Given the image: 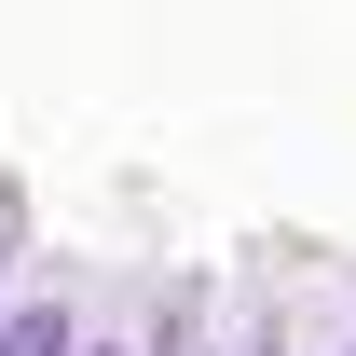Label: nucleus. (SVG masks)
Instances as JSON below:
<instances>
[{
	"label": "nucleus",
	"instance_id": "obj_2",
	"mask_svg": "<svg viewBox=\"0 0 356 356\" xmlns=\"http://www.w3.org/2000/svg\"><path fill=\"white\" fill-rule=\"evenodd\" d=\"M96 356H110V343H96Z\"/></svg>",
	"mask_w": 356,
	"mask_h": 356
},
{
	"label": "nucleus",
	"instance_id": "obj_1",
	"mask_svg": "<svg viewBox=\"0 0 356 356\" xmlns=\"http://www.w3.org/2000/svg\"><path fill=\"white\" fill-rule=\"evenodd\" d=\"M0 356H69V315L28 302V315H0Z\"/></svg>",
	"mask_w": 356,
	"mask_h": 356
}]
</instances>
